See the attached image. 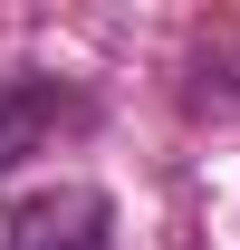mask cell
<instances>
[{
  "instance_id": "obj_2",
  "label": "cell",
  "mask_w": 240,
  "mask_h": 250,
  "mask_svg": "<svg viewBox=\"0 0 240 250\" xmlns=\"http://www.w3.org/2000/svg\"><path fill=\"white\" fill-rule=\"evenodd\" d=\"M58 116H67V96L48 87V77H10V87H0V173L20 154H39V145L58 135Z\"/></svg>"
},
{
  "instance_id": "obj_1",
  "label": "cell",
  "mask_w": 240,
  "mask_h": 250,
  "mask_svg": "<svg viewBox=\"0 0 240 250\" xmlns=\"http://www.w3.org/2000/svg\"><path fill=\"white\" fill-rule=\"evenodd\" d=\"M0 250H116V202L96 183H58V192H39V202L10 212Z\"/></svg>"
}]
</instances>
